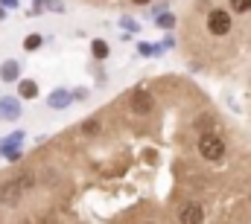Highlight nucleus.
Segmentation results:
<instances>
[{
	"instance_id": "6",
	"label": "nucleus",
	"mask_w": 251,
	"mask_h": 224,
	"mask_svg": "<svg viewBox=\"0 0 251 224\" xmlns=\"http://www.w3.org/2000/svg\"><path fill=\"white\" fill-rule=\"evenodd\" d=\"M18 93H21L24 99H35V96H38V85H35L32 79H24V82L18 85Z\"/></svg>"
},
{
	"instance_id": "15",
	"label": "nucleus",
	"mask_w": 251,
	"mask_h": 224,
	"mask_svg": "<svg viewBox=\"0 0 251 224\" xmlns=\"http://www.w3.org/2000/svg\"><path fill=\"white\" fill-rule=\"evenodd\" d=\"M249 12H251V9H249Z\"/></svg>"
},
{
	"instance_id": "11",
	"label": "nucleus",
	"mask_w": 251,
	"mask_h": 224,
	"mask_svg": "<svg viewBox=\"0 0 251 224\" xmlns=\"http://www.w3.org/2000/svg\"><path fill=\"white\" fill-rule=\"evenodd\" d=\"M82 131H85V134H97V131H100V122H97V119H85V122H82Z\"/></svg>"
},
{
	"instance_id": "7",
	"label": "nucleus",
	"mask_w": 251,
	"mask_h": 224,
	"mask_svg": "<svg viewBox=\"0 0 251 224\" xmlns=\"http://www.w3.org/2000/svg\"><path fill=\"white\" fill-rule=\"evenodd\" d=\"M0 76H3V82H15L18 79V61H6L0 67Z\"/></svg>"
},
{
	"instance_id": "14",
	"label": "nucleus",
	"mask_w": 251,
	"mask_h": 224,
	"mask_svg": "<svg viewBox=\"0 0 251 224\" xmlns=\"http://www.w3.org/2000/svg\"><path fill=\"white\" fill-rule=\"evenodd\" d=\"M131 3H134V6H149L152 0H131Z\"/></svg>"
},
{
	"instance_id": "2",
	"label": "nucleus",
	"mask_w": 251,
	"mask_h": 224,
	"mask_svg": "<svg viewBox=\"0 0 251 224\" xmlns=\"http://www.w3.org/2000/svg\"><path fill=\"white\" fill-rule=\"evenodd\" d=\"M207 29L213 32V35H228L231 32V12H225V9H213L210 15H207Z\"/></svg>"
},
{
	"instance_id": "9",
	"label": "nucleus",
	"mask_w": 251,
	"mask_h": 224,
	"mask_svg": "<svg viewBox=\"0 0 251 224\" xmlns=\"http://www.w3.org/2000/svg\"><path fill=\"white\" fill-rule=\"evenodd\" d=\"M249 9H251V0H231V12L243 15V12H249Z\"/></svg>"
},
{
	"instance_id": "13",
	"label": "nucleus",
	"mask_w": 251,
	"mask_h": 224,
	"mask_svg": "<svg viewBox=\"0 0 251 224\" xmlns=\"http://www.w3.org/2000/svg\"><path fill=\"white\" fill-rule=\"evenodd\" d=\"M158 23H161V26H167V29H170V26H173V23H176V18H173V15H164V18H161V21H158Z\"/></svg>"
},
{
	"instance_id": "4",
	"label": "nucleus",
	"mask_w": 251,
	"mask_h": 224,
	"mask_svg": "<svg viewBox=\"0 0 251 224\" xmlns=\"http://www.w3.org/2000/svg\"><path fill=\"white\" fill-rule=\"evenodd\" d=\"M131 111L140 113V116H146V113L155 111V99H152V93H149V90H134V93H131Z\"/></svg>"
},
{
	"instance_id": "10",
	"label": "nucleus",
	"mask_w": 251,
	"mask_h": 224,
	"mask_svg": "<svg viewBox=\"0 0 251 224\" xmlns=\"http://www.w3.org/2000/svg\"><path fill=\"white\" fill-rule=\"evenodd\" d=\"M94 56L105 58V56H108V44H105V41H94Z\"/></svg>"
},
{
	"instance_id": "3",
	"label": "nucleus",
	"mask_w": 251,
	"mask_h": 224,
	"mask_svg": "<svg viewBox=\"0 0 251 224\" xmlns=\"http://www.w3.org/2000/svg\"><path fill=\"white\" fill-rule=\"evenodd\" d=\"M21 198H24V189H21L18 180H9V183L0 186V204H3V207H18Z\"/></svg>"
},
{
	"instance_id": "8",
	"label": "nucleus",
	"mask_w": 251,
	"mask_h": 224,
	"mask_svg": "<svg viewBox=\"0 0 251 224\" xmlns=\"http://www.w3.org/2000/svg\"><path fill=\"white\" fill-rule=\"evenodd\" d=\"M38 47H41V35H26V38H24V50L32 53V50H38Z\"/></svg>"
},
{
	"instance_id": "5",
	"label": "nucleus",
	"mask_w": 251,
	"mask_h": 224,
	"mask_svg": "<svg viewBox=\"0 0 251 224\" xmlns=\"http://www.w3.org/2000/svg\"><path fill=\"white\" fill-rule=\"evenodd\" d=\"M178 219L187 224H199L201 219H204V213H201V207L199 204H184L181 207V213H178Z\"/></svg>"
},
{
	"instance_id": "12",
	"label": "nucleus",
	"mask_w": 251,
	"mask_h": 224,
	"mask_svg": "<svg viewBox=\"0 0 251 224\" xmlns=\"http://www.w3.org/2000/svg\"><path fill=\"white\" fill-rule=\"evenodd\" d=\"M18 183H21V189L26 192V189H32V186H35V178H32V175H21V178H18Z\"/></svg>"
},
{
	"instance_id": "1",
	"label": "nucleus",
	"mask_w": 251,
	"mask_h": 224,
	"mask_svg": "<svg viewBox=\"0 0 251 224\" xmlns=\"http://www.w3.org/2000/svg\"><path fill=\"white\" fill-rule=\"evenodd\" d=\"M199 155L204 160H222L225 157V143L216 134H201L199 137Z\"/></svg>"
}]
</instances>
